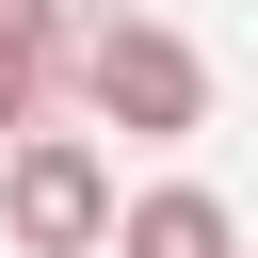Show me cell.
Returning <instances> with one entry per match:
<instances>
[{
  "label": "cell",
  "instance_id": "5",
  "mask_svg": "<svg viewBox=\"0 0 258 258\" xmlns=\"http://www.w3.org/2000/svg\"><path fill=\"white\" fill-rule=\"evenodd\" d=\"M32 97H48V64H16V48H0V145L32 129Z\"/></svg>",
  "mask_w": 258,
  "mask_h": 258
},
{
  "label": "cell",
  "instance_id": "3",
  "mask_svg": "<svg viewBox=\"0 0 258 258\" xmlns=\"http://www.w3.org/2000/svg\"><path fill=\"white\" fill-rule=\"evenodd\" d=\"M113 258H242V226H226V194H194V177H161V194H129V226H113Z\"/></svg>",
  "mask_w": 258,
  "mask_h": 258
},
{
  "label": "cell",
  "instance_id": "2",
  "mask_svg": "<svg viewBox=\"0 0 258 258\" xmlns=\"http://www.w3.org/2000/svg\"><path fill=\"white\" fill-rule=\"evenodd\" d=\"M113 226H129V194H113V161L81 129H16L0 145V242L16 258H113Z\"/></svg>",
  "mask_w": 258,
  "mask_h": 258
},
{
  "label": "cell",
  "instance_id": "4",
  "mask_svg": "<svg viewBox=\"0 0 258 258\" xmlns=\"http://www.w3.org/2000/svg\"><path fill=\"white\" fill-rule=\"evenodd\" d=\"M0 48H16V64H81V16H64V0H0Z\"/></svg>",
  "mask_w": 258,
  "mask_h": 258
},
{
  "label": "cell",
  "instance_id": "1",
  "mask_svg": "<svg viewBox=\"0 0 258 258\" xmlns=\"http://www.w3.org/2000/svg\"><path fill=\"white\" fill-rule=\"evenodd\" d=\"M81 97L129 129V145H194L210 129V48L177 16H81Z\"/></svg>",
  "mask_w": 258,
  "mask_h": 258
}]
</instances>
